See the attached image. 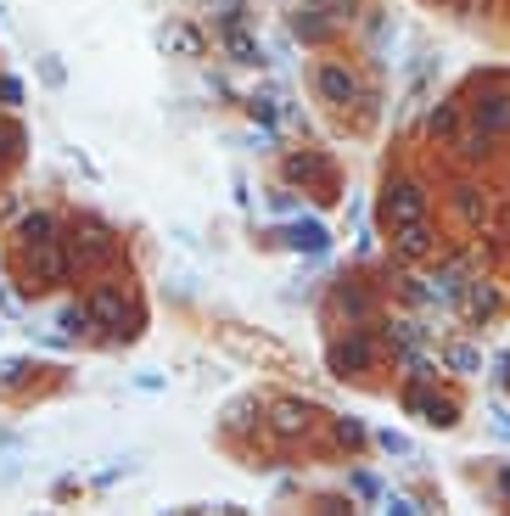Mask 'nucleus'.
Instances as JSON below:
<instances>
[{
	"label": "nucleus",
	"instance_id": "18",
	"mask_svg": "<svg viewBox=\"0 0 510 516\" xmlns=\"http://www.w3.org/2000/svg\"><path fill=\"white\" fill-rule=\"evenodd\" d=\"M57 331L62 337H90V331H96V315H90V303H62L57 309Z\"/></svg>",
	"mask_w": 510,
	"mask_h": 516
},
{
	"label": "nucleus",
	"instance_id": "28",
	"mask_svg": "<svg viewBox=\"0 0 510 516\" xmlns=\"http://www.w3.org/2000/svg\"><path fill=\"white\" fill-rule=\"evenodd\" d=\"M270 214L292 219V214H298V191H270Z\"/></svg>",
	"mask_w": 510,
	"mask_h": 516
},
{
	"label": "nucleus",
	"instance_id": "27",
	"mask_svg": "<svg viewBox=\"0 0 510 516\" xmlns=\"http://www.w3.org/2000/svg\"><path fill=\"white\" fill-rule=\"evenodd\" d=\"M376 444H382L387 455H410V438H404V432H393V427H382V432H376Z\"/></svg>",
	"mask_w": 510,
	"mask_h": 516
},
{
	"label": "nucleus",
	"instance_id": "26",
	"mask_svg": "<svg viewBox=\"0 0 510 516\" xmlns=\"http://www.w3.org/2000/svg\"><path fill=\"white\" fill-rule=\"evenodd\" d=\"M247 118H253V124H264V129L275 124V96H270V90H258V96H247Z\"/></svg>",
	"mask_w": 510,
	"mask_h": 516
},
{
	"label": "nucleus",
	"instance_id": "20",
	"mask_svg": "<svg viewBox=\"0 0 510 516\" xmlns=\"http://www.w3.org/2000/svg\"><path fill=\"white\" fill-rule=\"evenodd\" d=\"M426 135H432V141H454V135H460V107H454V101H438V107L426 113Z\"/></svg>",
	"mask_w": 510,
	"mask_h": 516
},
{
	"label": "nucleus",
	"instance_id": "36",
	"mask_svg": "<svg viewBox=\"0 0 510 516\" xmlns=\"http://www.w3.org/2000/svg\"><path fill=\"white\" fill-rule=\"evenodd\" d=\"M354 494H365V500H370V494H376V477L359 472V477H354Z\"/></svg>",
	"mask_w": 510,
	"mask_h": 516
},
{
	"label": "nucleus",
	"instance_id": "35",
	"mask_svg": "<svg viewBox=\"0 0 510 516\" xmlns=\"http://www.w3.org/2000/svg\"><path fill=\"white\" fill-rule=\"evenodd\" d=\"M494 387H510V354L494 359Z\"/></svg>",
	"mask_w": 510,
	"mask_h": 516
},
{
	"label": "nucleus",
	"instance_id": "24",
	"mask_svg": "<svg viewBox=\"0 0 510 516\" xmlns=\"http://www.w3.org/2000/svg\"><path fill=\"white\" fill-rule=\"evenodd\" d=\"M337 303H342V315H354V320L370 315V298L354 287V281H342V287H337Z\"/></svg>",
	"mask_w": 510,
	"mask_h": 516
},
{
	"label": "nucleus",
	"instance_id": "15",
	"mask_svg": "<svg viewBox=\"0 0 510 516\" xmlns=\"http://www.w3.org/2000/svg\"><path fill=\"white\" fill-rule=\"evenodd\" d=\"M286 247H292V253L320 258V253L331 247V230L320 225V219H292V225H286Z\"/></svg>",
	"mask_w": 510,
	"mask_h": 516
},
{
	"label": "nucleus",
	"instance_id": "11",
	"mask_svg": "<svg viewBox=\"0 0 510 516\" xmlns=\"http://www.w3.org/2000/svg\"><path fill=\"white\" fill-rule=\"evenodd\" d=\"M309 427H314V410H309V404H298V399H275V404H270V432H275V438L298 444V438H309Z\"/></svg>",
	"mask_w": 510,
	"mask_h": 516
},
{
	"label": "nucleus",
	"instance_id": "13",
	"mask_svg": "<svg viewBox=\"0 0 510 516\" xmlns=\"http://www.w3.org/2000/svg\"><path fill=\"white\" fill-rule=\"evenodd\" d=\"M292 40H303V45H331V34H337V17L331 12H320V6H303V12H292Z\"/></svg>",
	"mask_w": 510,
	"mask_h": 516
},
{
	"label": "nucleus",
	"instance_id": "33",
	"mask_svg": "<svg viewBox=\"0 0 510 516\" xmlns=\"http://www.w3.org/2000/svg\"><path fill=\"white\" fill-rule=\"evenodd\" d=\"M40 73H45V85H62V79H68V73H62V62H57V57H45V62H40Z\"/></svg>",
	"mask_w": 510,
	"mask_h": 516
},
{
	"label": "nucleus",
	"instance_id": "4",
	"mask_svg": "<svg viewBox=\"0 0 510 516\" xmlns=\"http://www.w3.org/2000/svg\"><path fill=\"white\" fill-rule=\"evenodd\" d=\"M23 258H29V275H34V292L40 287H62L73 275V253H68V230H62L57 242L45 247H23Z\"/></svg>",
	"mask_w": 510,
	"mask_h": 516
},
{
	"label": "nucleus",
	"instance_id": "25",
	"mask_svg": "<svg viewBox=\"0 0 510 516\" xmlns=\"http://www.w3.org/2000/svg\"><path fill=\"white\" fill-rule=\"evenodd\" d=\"M443 359H449V371H460V376L482 371V354H477V348H466V343H454V348H449V354H443Z\"/></svg>",
	"mask_w": 510,
	"mask_h": 516
},
{
	"label": "nucleus",
	"instance_id": "29",
	"mask_svg": "<svg viewBox=\"0 0 510 516\" xmlns=\"http://www.w3.org/2000/svg\"><path fill=\"white\" fill-rule=\"evenodd\" d=\"M17 101H23V85H17V79H6V73H0V107H17Z\"/></svg>",
	"mask_w": 510,
	"mask_h": 516
},
{
	"label": "nucleus",
	"instance_id": "14",
	"mask_svg": "<svg viewBox=\"0 0 510 516\" xmlns=\"http://www.w3.org/2000/svg\"><path fill=\"white\" fill-rule=\"evenodd\" d=\"M454 214H460V225H488V214H494V202H488V191L477 186V180H460L454 186Z\"/></svg>",
	"mask_w": 510,
	"mask_h": 516
},
{
	"label": "nucleus",
	"instance_id": "37",
	"mask_svg": "<svg viewBox=\"0 0 510 516\" xmlns=\"http://www.w3.org/2000/svg\"><path fill=\"white\" fill-rule=\"evenodd\" d=\"M494 483H499V500H510V466H499V472H494Z\"/></svg>",
	"mask_w": 510,
	"mask_h": 516
},
{
	"label": "nucleus",
	"instance_id": "8",
	"mask_svg": "<svg viewBox=\"0 0 510 516\" xmlns=\"http://www.w3.org/2000/svg\"><path fill=\"white\" fill-rule=\"evenodd\" d=\"M466 118H471V129H482V135H510V90H482L477 101L466 107Z\"/></svg>",
	"mask_w": 510,
	"mask_h": 516
},
{
	"label": "nucleus",
	"instance_id": "3",
	"mask_svg": "<svg viewBox=\"0 0 510 516\" xmlns=\"http://www.w3.org/2000/svg\"><path fill=\"white\" fill-rule=\"evenodd\" d=\"M314 90H320V101H326V107H342V113H348V107H359V101H370L365 96V79H359L348 62H320V68H314Z\"/></svg>",
	"mask_w": 510,
	"mask_h": 516
},
{
	"label": "nucleus",
	"instance_id": "34",
	"mask_svg": "<svg viewBox=\"0 0 510 516\" xmlns=\"http://www.w3.org/2000/svg\"><path fill=\"white\" fill-rule=\"evenodd\" d=\"M387 511H398V516H415L421 505H415V500H404V494H387Z\"/></svg>",
	"mask_w": 510,
	"mask_h": 516
},
{
	"label": "nucleus",
	"instance_id": "31",
	"mask_svg": "<svg viewBox=\"0 0 510 516\" xmlns=\"http://www.w3.org/2000/svg\"><path fill=\"white\" fill-rule=\"evenodd\" d=\"M23 376H29V365H23V359H12V365H0V382H6V387H17Z\"/></svg>",
	"mask_w": 510,
	"mask_h": 516
},
{
	"label": "nucleus",
	"instance_id": "19",
	"mask_svg": "<svg viewBox=\"0 0 510 516\" xmlns=\"http://www.w3.org/2000/svg\"><path fill=\"white\" fill-rule=\"evenodd\" d=\"M454 152H460V163H488L494 158V135H482V129H466V135H454Z\"/></svg>",
	"mask_w": 510,
	"mask_h": 516
},
{
	"label": "nucleus",
	"instance_id": "16",
	"mask_svg": "<svg viewBox=\"0 0 510 516\" xmlns=\"http://www.w3.org/2000/svg\"><path fill=\"white\" fill-rule=\"evenodd\" d=\"M454 303H460V309H466L471 320H488L499 309V292L488 287V281H466V287L454 292Z\"/></svg>",
	"mask_w": 510,
	"mask_h": 516
},
{
	"label": "nucleus",
	"instance_id": "32",
	"mask_svg": "<svg viewBox=\"0 0 510 516\" xmlns=\"http://www.w3.org/2000/svg\"><path fill=\"white\" fill-rule=\"evenodd\" d=\"M454 6H460L466 17H488V12H494V0H454Z\"/></svg>",
	"mask_w": 510,
	"mask_h": 516
},
{
	"label": "nucleus",
	"instance_id": "2",
	"mask_svg": "<svg viewBox=\"0 0 510 516\" xmlns=\"http://www.w3.org/2000/svg\"><path fill=\"white\" fill-rule=\"evenodd\" d=\"M426 208H432V197H426V186L415 180V174H398V180H387V191H382V225H387V230L426 219Z\"/></svg>",
	"mask_w": 510,
	"mask_h": 516
},
{
	"label": "nucleus",
	"instance_id": "23",
	"mask_svg": "<svg viewBox=\"0 0 510 516\" xmlns=\"http://www.w3.org/2000/svg\"><path fill=\"white\" fill-rule=\"evenodd\" d=\"M331 438H337L342 449H359L370 432H365V421H359V416H337V421H331Z\"/></svg>",
	"mask_w": 510,
	"mask_h": 516
},
{
	"label": "nucleus",
	"instance_id": "38",
	"mask_svg": "<svg viewBox=\"0 0 510 516\" xmlns=\"http://www.w3.org/2000/svg\"><path fill=\"white\" fill-rule=\"evenodd\" d=\"M494 432H499V438H510V416H505V410L494 416Z\"/></svg>",
	"mask_w": 510,
	"mask_h": 516
},
{
	"label": "nucleus",
	"instance_id": "5",
	"mask_svg": "<svg viewBox=\"0 0 510 516\" xmlns=\"http://www.w3.org/2000/svg\"><path fill=\"white\" fill-rule=\"evenodd\" d=\"M85 303H90V315H96V326H107V331L135 326V303H129V292L118 287V281H96ZM124 337H129V331H124Z\"/></svg>",
	"mask_w": 510,
	"mask_h": 516
},
{
	"label": "nucleus",
	"instance_id": "1",
	"mask_svg": "<svg viewBox=\"0 0 510 516\" xmlns=\"http://www.w3.org/2000/svg\"><path fill=\"white\" fill-rule=\"evenodd\" d=\"M68 253H73V270H113L118 258H124V247H118V236L107 225L79 219V225L68 230Z\"/></svg>",
	"mask_w": 510,
	"mask_h": 516
},
{
	"label": "nucleus",
	"instance_id": "30",
	"mask_svg": "<svg viewBox=\"0 0 510 516\" xmlns=\"http://www.w3.org/2000/svg\"><path fill=\"white\" fill-rule=\"evenodd\" d=\"M309 6H320V12H331V17H337V23H342V17H348V12H354V0H309Z\"/></svg>",
	"mask_w": 510,
	"mask_h": 516
},
{
	"label": "nucleus",
	"instance_id": "6",
	"mask_svg": "<svg viewBox=\"0 0 510 516\" xmlns=\"http://www.w3.org/2000/svg\"><path fill=\"white\" fill-rule=\"evenodd\" d=\"M326 365H331V376H370L376 371V343L365 331H348V337H337L326 348Z\"/></svg>",
	"mask_w": 510,
	"mask_h": 516
},
{
	"label": "nucleus",
	"instance_id": "10",
	"mask_svg": "<svg viewBox=\"0 0 510 516\" xmlns=\"http://www.w3.org/2000/svg\"><path fill=\"white\" fill-rule=\"evenodd\" d=\"M219 40H225V51H230V62H241V68H264V45H258V34L247 29V23H241L236 12L225 17V23H219Z\"/></svg>",
	"mask_w": 510,
	"mask_h": 516
},
{
	"label": "nucleus",
	"instance_id": "21",
	"mask_svg": "<svg viewBox=\"0 0 510 516\" xmlns=\"http://www.w3.org/2000/svg\"><path fill=\"white\" fill-rule=\"evenodd\" d=\"M23 124H17V118H0V163H17L23 158Z\"/></svg>",
	"mask_w": 510,
	"mask_h": 516
},
{
	"label": "nucleus",
	"instance_id": "9",
	"mask_svg": "<svg viewBox=\"0 0 510 516\" xmlns=\"http://www.w3.org/2000/svg\"><path fill=\"white\" fill-rule=\"evenodd\" d=\"M286 180H292V186H303V191H326L331 197V180H337V174H331V158L326 152H286Z\"/></svg>",
	"mask_w": 510,
	"mask_h": 516
},
{
	"label": "nucleus",
	"instance_id": "12",
	"mask_svg": "<svg viewBox=\"0 0 510 516\" xmlns=\"http://www.w3.org/2000/svg\"><path fill=\"white\" fill-rule=\"evenodd\" d=\"M393 253L404 264H421V258L438 253V236H432V219H415V225H398L393 230Z\"/></svg>",
	"mask_w": 510,
	"mask_h": 516
},
{
	"label": "nucleus",
	"instance_id": "22",
	"mask_svg": "<svg viewBox=\"0 0 510 516\" xmlns=\"http://www.w3.org/2000/svg\"><path fill=\"white\" fill-rule=\"evenodd\" d=\"M163 45H169V51H180V57H202L197 29H185V23H169V29H163Z\"/></svg>",
	"mask_w": 510,
	"mask_h": 516
},
{
	"label": "nucleus",
	"instance_id": "17",
	"mask_svg": "<svg viewBox=\"0 0 510 516\" xmlns=\"http://www.w3.org/2000/svg\"><path fill=\"white\" fill-rule=\"evenodd\" d=\"M57 236H62L57 214H29L23 225H17V242H23V247H45V242H57Z\"/></svg>",
	"mask_w": 510,
	"mask_h": 516
},
{
	"label": "nucleus",
	"instance_id": "7",
	"mask_svg": "<svg viewBox=\"0 0 510 516\" xmlns=\"http://www.w3.org/2000/svg\"><path fill=\"white\" fill-rule=\"evenodd\" d=\"M426 382H432V376H415L404 404H410L421 421H432V427H454V421H460V399H454V393H432Z\"/></svg>",
	"mask_w": 510,
	"mask_h": 516
}]
</instances>
